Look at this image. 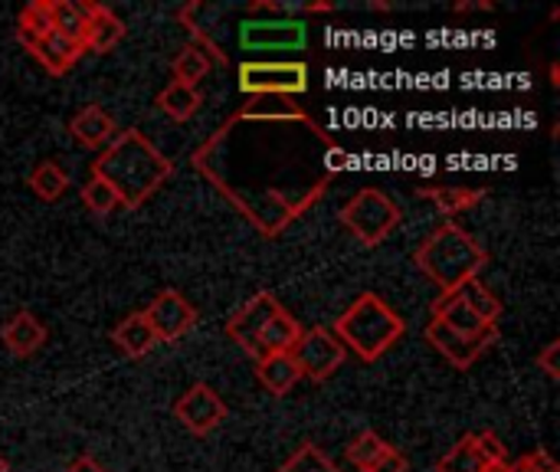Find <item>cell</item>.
<instances>
[{
  "mask_svg": "<svg viewBox=\"0 0 560 472\" xmlns=\"http://www.w3.org/2000/svg\"><path fill=\"white\" fill-rule=\"evenodd\" d=\"M174 417H177L180 427L190 430L194 437H207V434H213V430L226 421V404H223V398H220L210 384L197 381L194 388H187V391L174 401Z\"/></svg>",
  "mask_w": 560,
  "mask_h": 472,
  "instance_id": "obj_10",
  "label": "cell"
},
{
  "mask_svg": "<svg viewBox=\"0 0 560 472\" xmlns=\"http://www.w3.org/2000/svg\"><path fill=\"white\" fill-rule=\"evenodd\" d=\"M56 26H52V3L49 0H30L23 10H20V16H16V39L26 46V49H33L46 33H52Z\"/></svg>",
  "mask_w": 560,
  "mask_h": 472,
  "instance_id": "obj_23",
  "label": "cell"
},
{
  "mask_svg": "<svg viewBox=\"0 0 560 472\" xmlns=\"http://www.w3.org/2000/svg\"><path fill=\"white\" fill-rule=\"evenodd\" d=\"M115 118L102 108V105H85L69 118V135L82 145V148H105L115 138Z\"/></svg>",
  "mask_w": 560,
  "mask_h": 472,
  "instance_id": "obj_16",
  "label": "cell"
},
{
  "mask_svg": "<svg viewBox=\"0 0 560 472\" xmlns=\"http://www.w3.org/2000/svg\"><path fill=\"white\" fill-rule=\"evenodd\" d=\"M345 358H348L345 345L325 325L302 332V338L292 352L295 368L302 371V378H312V381H328L345 365Z\"/></svg>",
  "mask_w": 560,
  "mask_h": 472,
  "instance_id": "obj_7",
  "label": "cell"
},
{
  "mask_svg": "<svg viewBox=\"0 0 560 472\" xmlns=\"http://www.w3.org/2000/svg\"><path fill=\"white\" fill-rule=\"evenodd\" d=\"M30 53L36 56V62H39L49 76H62V72H69V69L85 56L82 43L69 39V36H66V33H59V30L46 33V36H43Z\"/></svg>",
  "mask_w": 560,
  "mask_h": 472,
  "instance_id": "obj_15",
  "label": "cell"
},
{
  "mask_svg": "<svg viewBox=\"0 0 560 472\" xmlns=\"http://www.w3.org/2000/svg\"><path fill=\"white\" fill-rule=\"evenodd\" d=\"M453 296H456L463 306H469L479 319H486L489 325H499L502 302H499V296H495L489 286H482V279H469V283H463L459 289H453Z\"/></svg>",
  "mask_w": 560,
  "mask_h": 472,
  "instance_id": "obj_26",
  "label": "cell"
},
{
  "mask_svg": "<svg viewBox=\"0 0 560 472\" xmlns=\"http://www.w3.org/2000/svg\"><path fill=\"white\" fill-rule=\"evenodd\" d=\"M66 472H108L95 457H75L69 467H66Z\"/></svg>",
  "mask_w": 560,
  "mask_h": 472,
  "instance_id": "obj_36",
  "label": "cell"
},
{
  "mask_svg": "<svg viewBox=\"0 0 560 472\" xmlns=\"http://www.w3.org/2000/svg\"><path fill=\"white\" fill-rule=\"evenodd\" d=\"M427 342H430L456 371H469V368L499 342V325H495V329H486V332H479V335H459V332L446 329L443 322L430 319V325H427Z\"/></svg>",
  "mask_w": 560,
  "mask_h": 472,
  "instance_id": "obj_8",
  "label": "cell"
},
{
  "mask_svg": "<svg viewBox=\"0 0 560 472\" xmlns=\"http://www.w3.org/2000/svg\"><path fill=\"white\" fill-rule=\"evenodd\" d=\"M387 450H390V444H387L384 437H377L374 430H364V434H358V437L348 444L345 460H348L358 472H371L381 460H384Z\"/></svg>",
  "mask_w": 560,
  "mask_h": 472,
  "instance_id": "obj_27",
  "label": "cell"
},
{
  "mask_svg": "<svg viewBox=\"0 0 560 472\" xmlns=\"http://www.w3.org/2000/svg\"><path fill=\"white\" fill-rule=\"evenodd\" d=\"M417 194L423 197V200H430L443 217H459V214H466V210H472L476 204H482L486 200V187H463V184H423V187H417Z\"/></svg>",
  "mask_w": 560,
  "mask_h": 472,
  "instance_id": "obj_17",
  "label": "cell"
},
{
  "mask_svg": "<svg viewBox=\"0 0 560 472\" xmlns=\"http://www.w3.org/2000/svg\"><path fill=\"white\" fill-rule=\"evenodd\" d=\"M112 342H115V345L121 348V355H128V358H148V355L158 348V338H154V332H151L144 312L125 315V319L115 325Z\"/></svg>",
  "mask_w": 560,
  "mask_h": 472,
  "instance_id": "obj_18",
  "label": "cell"
},
{
  "mask_svg": "<svg viewBox=\"0 0 560 472\" xmlns=\"http://www.w3.org/2000/svg\"><path fill=\"white\" fill-rule=\"evenodd\" d=\"M79 200H82V207H85L89 214H95V217H108V214H115V210H125V207H121V197L115 194V187L105 184L98 174H89V181H85L82 191H79Z\"/></svg>",
  "mask_w": 560,
  "mask_h": 472,
  "instance_id": "obj_29",
  "label": "cell"
},
{
  "mask_svg": "<svg viewBox=\"0 0 560 472\" xmlns=\"http://www.w3.org/2000/svg\"><path fill=\"white\" fill-rule=\"evenodd\" d=\"M407 470H410V460H407L400 450H394V447H390V450L384 453V460H381V463H377L371 472H407Z\"/></svg>",
  "mask_w": 560,
  "mask_h": 472,
  "instance_id": "obj_35",
  "label": "cell"
},
{
  "mask_svg": "<svg viewBox=\"0 0 560 472\" xmlns=\"http://www.w3.org/2000/svg\"><path fill=\"white\" fill-rule=\"evenodd\" d=\"M338 220L351 230V237L361 246H377L400 227L404 214L384 191L364 187L338 210Z\"/></svg>",
  "mask_w": 560,
  "mask_h": 472,
  "instance_id": "obj_5",
  "label": "cell"
},
{
  "mask_svg": "<svg viewBox=\"0 0 560 472\" xmlns=\"http://www.w3.org/2000/svg\"><path fill=\"white\" fill-rule=\"evenodd\" d=\"M302 325L282 309L262 332H259V338H256V345H259V361L266 358V355H292L295 352V345H299V338H302Z\"/></svg>",
  "mask_w": 560,
  "mask_h": 472,
  "instance_id": "obj_19",
  "label": "cell"
},
{
  "mask_svg": "<svg viewBox=\"0 0 560 472\" xmlns=\"http://www.w3.org/2000/svg\"><path fill=\"white\" fill-rule=\"evenodd\" d=\"M26 184H30V191H33L39 200L52 204V200H59V197L69 191V174H66V168H59L56 161H39V164L30 171Z\"/></svg>",
  "mask_w": 560,
  "mask_h": 472,
  "instance_id": "obj_25",
  "label": "cell"
},
{
  "mask_svg": "<svg viewBox=\"0 0 560 472\" xmlns=\"http://www.w3.org/2000/svg\"><path fill=\"white\" fill-rule=\"evenodd\" d=\"M158 108L167 115V118H174V122H187V118H194L197 115V108L203 105V95H200V89L197 85H184V82H167L161 92H158Z\"/></svg>",
  "mask_w": 560,
  "mask_h": 472,
  "instance_id": "obj_22",
  "label": "cell"
},
{
  "mask_svg": "<svg viewBox=\"0 0 560 472\" xmlns=\"http://www.w3.org/2000/svg\"><path fill=\"white\" fill-rule=\"evenodd\" d=\"M92 174L115 187L125 210H138L171 181L174 161L164 158L138 128H125L92 161Z\"/></svg>",
  "mask_w": 560,
  "mask_h": 472,
  "instance_id": "obj_2",
  "label": "cell"
},
{
  "mask_svg": "<svg viewBox=\"0 0 560 472\" xmlns=\"http://www.w3.org/2000/svg\"><path fill=\"white\" fill-rule=\"evenodd\" d=\"M433 319L443 322L446 329L459 332V335H479V332H486V329H495V325H489L486 319H479L469 306H463L453 292H443V296L436 299Z\"/></svg>",
  "mask_w": 560,
  "mask_h": 472,
  "instance_id": "obj_21",
  "label": "cell"
},
{
  "mask_svg": "<svg viewBox=\"0 0 560 472\" xmlns=\"http://www.w3.org/2000/svg\"><path fill=\"white\" fill-rule=\"evenodd\" d=\"M240 92L262 99H295L302 92H308V66L299 59H243L240 69Z\"/></svg>",
  "mask_w": 560,
  "mask_h": 472,
  "instance_id": "obj_6",
  "label": "cell"
},
{
  "mask_svg": "<svg viewBox=\"0 0 560 472\" xmlns=\"http://www.w3.org/2000/svg\"><path fill=\"white\" fill-rule=\"evenodd\" d=\"M538 368H545V375L551 381H560V342H548L541 352H538Z\"/></svg>",
  "mask_w": 560,
  "mask_h": 472,
  "instance_id": "obj_34",
  "label": "cell"
},
{
  "mask_svg": "<svg viewBox=\"0 0 560 472\" xmlns=\"http://www.w3.org/2000/svg\"><path fill=\"white\" fill-rule=\"evenodd\" d=\"M351 154L292 99H249L194 154L190 168L266 240L305 217Z\"/></svg>",
  "mask_w": 560,
  "mask_h": 472,
  "instance_id": "obj_1",
  "label": "cell"
},
{
  "mask_svg": "<svg viewBox=\"0 0 560 472\" xmlns=\"http://www.w3.org/2000/svg\"><path fill=\"white\" fill-rule=\"evenodd\" d=\"M502 472H558V463H555V457L548 450H535V453H528V457H522L515 463H505Z\"/></svg>",
  "mask_w": 560,
  "mask_h": 472,
  "instance_id": "obj_33",
  "label": "cell"
},
{
  "mask_svg": "<svg viewBox=\"0 0 560 472\" xmlns=\"http://www.w3.org/2000/svg\"><path fill=\"white\" fill-rule=\"evenodd\" d=\"M276 472H341L335 467V460L322 450V447H315L312 440H305L282 467Z\"/></svg>",
  "mask_w": 560,
  "mask_h": 472,
  "instance_id": "obj_31",
  "label": "cell"
},
{
  "mask_svg": "<svg viewBox=\"0 0 560 472\" xmlns=\"http://www.w3.org/2000/svg\"><path fill=\"white\" fill-rule=\"evenodd\" d=\"M436 472H502V470H492L489 463H486V457L479 453V447H476V440H472V434L469 437H463L440 463H436Z\"/></svg>",
  "mask_w": 560,
  "mask_h": 472,
  "instance_id": "obj_28",
  "label": "cell"
},
{
  "mask_svg": "<svg viewBox=\"0 0 560 472\" xmlns=\"http://www.w3.org/2000/svg\"><path fill=\"white\" fill-rule=\"evenodd\" d=\"M472 440H476V447H479V453L486 457V463L492 467V470H505V463H509V453H505V447H502V440L492 434V430H482V434H472Z\"/></svg>",
  "mask_w": 560,
  "mask_h": 472,
  "instance_id": "obj_32",
  "label": "cell"
},
{
  "mask_svg": "<svg viewBox=\"0 0 560 472\" xmlns=\"http://www.w3.org/2000/svg\"><path fill=\"white\" fill-rule=\"evenodd\" d=\"M282 312V302L272 296V292H256L246 306H240L233 315H230V322H226V335L253 358V361H259V345H256V338H259V332L276 319Z\"/></svg>",
  "mask_w": 560,
  "mask_h": 472,
  "instance_id": "obj_11",
  "label": "cell"
},
{
  "mask_svg": "<svg viewBox=\"0 0 560 472\" xmlns=\"http://www.w3.org/2000/svg\"><path fill=\"white\" fill-rule=\"evenodd\" d=\"M144 319H148V325H151L158 345H161V342L171 345V342L184 338V335L197 325L200 315H197V309L184 299V292H177V289H161V292L148 302Z\"/></svg>",
  "mask_w": 560,
  "mask_h": 472,
  "instance_id": "obj_9",
  "label": "cell"
},
{
  "mask_svg": "<svg viewBox=\"0 0 560 472\" xmlns=\"http://www.w3.org/2000/svg\"><path fill=\"white\" fill-rule=\"evenodd\" d=\"M210 69H213V59H210V53L200 43H187L174 56V62H171L174 82H184V85H197L200 79H207Z\"/></svg>",
  "mask_w": 560,
  "mask_h": 472,
  "instance_id": "obj_24",
  "label": "cell"
},
{
  "mask_svg": "<svg viewBox=\"0 0 560 472\" xmlns=\"http://www.w3.org/2000/svg\"><path fill=\"white\" fill-rule=\"evenodd\" d=\"M52 3V26L59 33H66L69 39L82 43V30L89 20V3H75V0H49Z\"/></svg>",
  "mask_w": 560,
  "mask_h": 472,
  "instance_id": "obj_30",
  "label": "cell"
},
{
  "mask_svg": "<svg viewBox=\"0 0 560 472\" xmlns=\"http://www.w3.org/2000/svg\"><path fill=\"white\" fill-rule=\"evenodd\" d=\"M46 338H49L46 325H43L33 312H26V309L13 312V315L3 322V329H0V342H3V348H7L10 355H16V358H30V355H36V352L46 345Z\"/></svg>",
  "mask_w": 560,
  "mask_h": 472,
  "instance_id": "obj_14",
  "label": "cell"
},
{
  "mask_svg": "<svg viewBox=\"0 0 560 472\" xmlns=\"http://www.w3.org/2000/svg\"><path fill=\"white\" fill-rule=\"evenodd\" d=\"M256 378L272 398H285L302 381V371L295 368L292 355H266L262 361H256Z\"/></svg>",
  "mask_w": 560,
  "mask_h": 472,
  "instance_id": "obj_20",
  "label": "cell"
},
{
  "mask_svg": "<svg viewBox=\"0 0 560 472\" xmlns=\"http://www.w3.org/2000/svg\"><path fill=\"white\" fill-rule=\"evenodd\" d=\"M305 39H308V26L302 20H246L240 30V43L253 53L302 49Z\"/></svg>",
  "mask_w": 560,
  "mask_h": 472,
  "instance_id": "obj_12",
  "label": "cell"
},
{
  "mask_svg": "<svg viewBox=\"0 0 560 472\" xmlns=\"http://www.w3.org/2000/svg\"><path fill=\"white\" fill-rule=\"evenodd\" d=\"M331 335L345 345V352L351 348L361 361H377L407 335V322L377 292H361L338 315Z\"/></svg>",
  "mask_w": 560,
  "mask_h": 472,
  "instance_id": "obj_4",
  "label": "cell"
},
{
  "mask_svg": "<svg viewBox=\"0 0 560 472\" xmlns=\"http://www.w3.org/2000/svg\"><path fill=\"white\" fill-rule=\"evenodd\" d=\"M413 263L430 283H436L443 292H453L463 283L479 279V273L489 266V250L463 227L440 223L423 237V243L413 253Z\"/></svg>",
  "mask_w": 560,
  "mask_h": 472,
  "instance_id": "obj_3",
  "label": "cell"
},
{
  "mask_svg": "<svg viewBox=\"0 0 560 472\" xmlns=\"http://www.w3.org/2000/svg\"><path fill=\"white\" fill-rule=\"evenodd\" d=\"M121 39H125V20L105 3H89V20H85V30H82V49L95 53V56H105Z\"/></svg>",
  "mask_w": 560,
  "mask_h": 472,
  "instance_id": "obj_13",
  "label": "cell"
},
{
  "mask_svg": "<svg viewBox=\"0 0 560 472\" xmlns=\"http://www.w3.org/2000/svg\"><path fill=\"white\" fill-rule=\"evenodd\" d=\"M0 472H10V463H7L3 457H0Z\"/></svg>",
  "mask_w": 560,
  "mask_h": 472,
  "instance_id": "obj_37",
  "label": "cell"
}]
</instances>
